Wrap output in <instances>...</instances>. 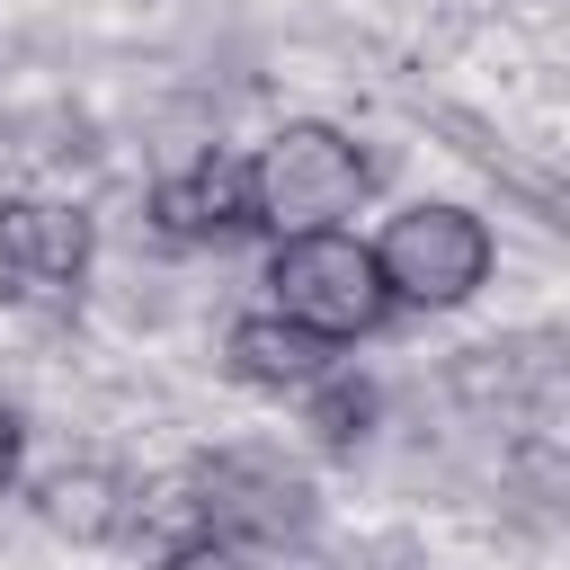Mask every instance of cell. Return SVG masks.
I'll list each match as a JSON object with an SVG mask.
<instances>
[{
    "label": "cell",
    "instance_id": "cell-10",
    "mask_svg": "<svg viewBox=\"0 0 570 570\" xmlns=\"http://www.w3.org/2000/svg\"><path fill=\"white\" fill-rule=\"evenodd\" d=\"M151 570H249V552H232V543H214V534H187V543H169Z\"/></svg>",
    "mask_w": 570,
    "mask_h": 570
},
{
    "label": "cell",
    "instance_id": "cell-3",
    "mask_svg": "<svg viewBox=\"0 0 570 570\" xmlns=\"http://www.w3.org/2000/svg\"><path fill=\"white\" fill-rule=\"evenodd\" d=\"M321 525V490L276 445H223L196 463V534L232 552H285Z\"/></svg>",
    "mask_w": 570,
    "mask_h": 570
},
{
    "label": "cell",
    "instance_id": "cell-2",
    "mask_svg": "<svg viewBox=\"0 0 570 570\" xmlns=\"http://www.w3.org/2000/svg\"><path fill=\"white\" fill-rule=\"evenodd\" d=\"M365 258H374V285H383L392 312H454V303H472L490 285L499 240H490V223L472 205L419 196V205L383 214V232L365 240Z\"/></svg>",
    "mask_w": 570,
    "mask_h": 570
},
{
    "label": "cell",
    "instance_id": "cell-5",
    "mask_svg": "<svg viewBox=\"0 0 570 570\" xmlns=\"http://www.w3.org/2000/svg\"><path fill=\"white\" fill-rule=\"evenodd\" d=\"M98 258V232L62 196H0V285L27 303H71Z\"/></svg>",
    "mask_w": 570,
    "mask_h": 570
},
{
    "label": "cell",
    "instance_id": "cell-9",
    "mask_svg": "<svg viewBox=\"0 0 570 570\" xmlns=\"http://www.w3.org/2000/svg\"><path fill=\"white\" fill-rule=\"evenodd\" d=\"M303 410H312V428H321L330 445H356V436H365V419H374V392H365L356 374H338V365H330V374L303 392Z\"/></svg>",
    "mask_w": 570,
    "mask_h": 570
},
{
    "label": "cell",
    "instance_id": "cell-8",
    "mask_svg": "<svg viewBox=\"0 0 570 570\" xmlns=\"http://www.w3.org/2000/svg\"><path fill=\"white\" fill-rule=\"evenodd\" d=\"M36 517H45L53 534H71V543H107V534H125L134 499H125V472H107V463H62V472L36 481Z\"/></svg>",
    "mask_w": 570,
    "mask_h": 570
},
{
    "label": "cell",
    "instance_id": "cell-4",
    "mask_svg": "<svg viewBox=\"0 0 570 570\" xmlns=\"http://www.w3.org/2000/svg\"><path fill=\"white\" fill-rule=\"evenodd\" d=\"M267 312L294 321L321 347H356L365 330H383V285L356 232H294L267 249Z\"/></svg>",
    "mask_w": 570,
    "mask_h": 570
},
{
    "label": "cell",
    "instance_id": "cell-11",
    "mask_svg": "<svg viewBox=\"0 0 570 570\" xmlns=\"http://www.w3.org/2000/svg\"><path fill=\"white\" fill-rule=\"evenodd\" d=\"M18 445H27V428H18V419H9V410H0V490H9V481H18Z\"/></svg>",
    "mask_w": 570,
    "mask_h": 570
},
{
    "label": "cell",
    "instance_id": "cell-1",
    "mask_svg": "<svg viewBox=\"0 0 570 570\" xmlns=\"http://www.w3.org/2000/svg\"><path fill=\"white\" fill-rule=\"evenodd\" d=\"M240 169H249V214L276 240H294V232H347V214L374 187V160L356 151V134H338L321 116H285Z\"/></svg>",
    "mask_w": 570,
    "mask_h": 570
},
{
    "label": "cell",
    "instance_id": "cell-7",
    "mask_svg": "<svg viewBox=\"0 0 570 570\" xmlns=\"http://www.w3.org/2000/svg\"><path fill=\"white\" fill-rule=\"evenodd\" d=\"M223 365H232V383H249V392L303 401V392L338 365V347L303 338V330H294V321H276V312H240V321L223 330Z\"/></svg>",
    "mask_w": 570,
    "mask_h": 570
},
{
    "label": "cell",
    "instance_id": "cell-6",
    "mask_svg": "<svg viewBox=\"0 0 570 570\" xmlns=\"http://www.w3.org/2000/svg\"><path fill=\"white\" fill-rule=\"evenodd\" d=\"M151 232L178 240V249H223V240L258 232V214H249V169L223 160V151L169 169V178L151 187Z\"/></svg>",
    "mask_w": 570,
    "mask_h": 570
}]
</instances>
